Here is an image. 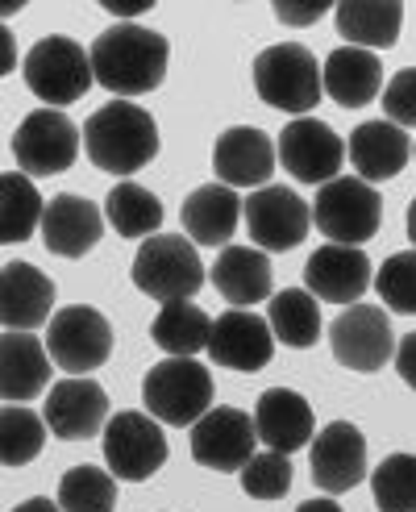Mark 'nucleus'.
<instances>
[{
  "mask_svg": "<svg viewBox=\"0 0 416 512\" xmlns=\"http://www.w3.org/2000/svg\"><path fill=\"white\" fill-rule=\"evenodd\" d=\"M329 13V5H308V9H292V5H275V17L283 25H312Z\"/></svg>",
  "mask_w": 416,
  "mask_h": 512,
  "instance_id": "nucleus-40",
  "label": "nucleus"
},
{
  "mask_svg": "<svg viewBox=\"0 0 416 512\" xmlns=\"http://www.w3.org/2000/svg\"><path fill=\"white\" fill-rule=\"evenodd\" d=\"M267 325H271L275 342L292 346V350H308L321 342V304L304 288L275 292L267 300Z\"/></svg>",
  "mask_w": 416,
  "mask_h": 512,
  "instance_id": "nucleus-30",
  "label": "nucleus"
},
{
  "mask_svg": "<svg viewBox=\"0 0 416 512\" xmlns=\"http://www.w3.org/2000/svg\"><path fill=\"white\" fill-rule=\"evenodd\" d=\"M13 512H59V504H55V500H42V496H34V500H25V504H17Z\"/></svg>",
  "mask_w": 416,
  "mask_h": 512,
  "instance_id": "nucleus-43",
  "label": "nucleus"
},
{
  "mask_svg": "<svg viewBox=\"0 0 416 512\" xmlns=\"http://www.w3.org/2000/svg\"><path fill=\"white\" fill-rule=\"evenodd\" d=\"M59 512H113L117 508V479L104 467H71L59 479Z\"/></svg>",
  "mask_w": 416,
  "mask_h": 512,
  "instance_id": "nucleus-34",
  "label": "nucleus"
},
{
  "mask_svg": "<svg viewBox=\"0 0 416 512\" xmlns=\"http://www.w3.org/2000/svg\"><path fill=\"white\" fill-rule=\"evenodd\" d=\"M337 34L346 46L358 50H387L396 46L400 25H404V5L400 0H342L333 13Z\"/></svg>",
  "mask_w": 416,
  "mask_h": 512,
  "instance_id": "nucleus-28",
  "label": "nucleus"
},
{
  "mask_svg": "<svg viewBox=\"0 0 416 512\" xmlns=\"http://www.w3.org/2000/svg\"><path fill=\"white\" fill-rule=\"evenodd\" d=\"M129 275H134V288L146 292L150 300L179 304V300H192L200 292L204 263H200V250L184 234H154L134 254Z\"/></svg>",
  "mask_w": 416,
  "mask_h": 512,
  "instance_id": "nucleus-5",
  "label": "nucleus"
},
{
  "mask_svg": "<svg viewBox=\"0 0 416 512\" xmlns=\"http://www.w3.org/2000/svg\"><path fill=\"white\" fill-rule=\"evenodd\" d=\"M100 442H104V467H109L113 479H125V483H146L150 475H159V467H167V454H171L163 425L146 413H134V408L113 413Z\"/></svg>",
  "mask_w": 416,
  "mask_h": 512,
  "instance_id": "nucleus-8",
  "label": "nucleus"
},
{
  "mask_svg": "<svg viewBox=\"0 0 416 512\" xmlns=\"http://www.w3.org/2000/svg\"><path fill=\"white\" fill-rule=\"evenodd\" d=\"M275 163L288 171L296 184H317L325 188L329 179H337L346 163V142L337 138L325 121L317 117H296L279 130L275 142Z\"/></svg>",
  "mask_w": 416,
  "mask_h": 512,
  "instance_id": "nucleus-11",
  "label": "nucleus"
},
{
  "mask_svg": "<svg viewBox=\"0 0 416 512\" xmlns=\"http://www.w3.org/2000/svg\"><path fill=\"white\" fill-rule=\"evenodd\" d=\"M213 288L233 304V309H250V304H263L271 300L275 288V275H271V254L254 250V246H225L217 254L213 271Z\"/></svg>",
  "mask_w": 416,
  "mask_h": 512,
  "instance_id": "nucleus-24",
  "label": "nucleus"
},
{
  "mask_svg": "<svg viewBox=\"0 0 416 512\" xmlns=\"http://www.w3.org/2000/svg\"><path fill=\"white\" fill-rule=\"evenodd\" d=\"M308 467H312V483L325 496H342L367 479V438L358 433L354 421H329L325 429L312 433Z\"/></svg>",
  "mask_w": 416,
  "mask_h": 512,
  "instance_id": "nucleus-14",
  "label": "nucleus"
},
{
  "mask_svg": "<svg viewBox=\"0 0 416 512\" xmlns=\"http://www.w3.org/2000/svg\"><path fill=\"white\" fill-rule=\"evenodd\" d=\"M312 225L333 242V246H367L379 225H383V196L362 184L358 175H337L312 200Z\"/></svg>",
  "mask_w": 416,
  "mask_h": 512,
  "instance_id": "nucleus-6",
  "label": "nucleus"
},
{
  "mask_svg": "<svg viewBox=\"0 0 416 512\" xmlns=\"http://www.w3.org/2000/svg\"><path fill=\"white\" fill-rule=\"evenodd\" d=\"M25 88L38 100H46V109H67L75 100H84L92 88V63L88 50L75 38H42L30 46V55L21 63Z\"/></svg>",
  "mask_w": 416,
  "mask_h": 512,
  "instance_id": "nucleus-7",
  "label": "nucleus"
},
{
  "mask_svg": "<svg viewBox=\"0 0 416 512\" xmlns=\"http://www.w3.org/2000/svg\"><path fill=\"white\" fill-rule=\"evenodd\" d=\"M254 92L267 100V105L283 109L296 117H308L321 105V63L308 46L300 42H275L263 55L254 59Z\"/></svg>",
  "mask_w": 416,
  "mask_h": 512,
  "instance_id": "nucleus-4",
  "label": "nucleus"
},
{
  "mask_svg": "<svg viewBox=\"0 0 416 512\" xmlns=\"http://www.w3.org/2000/svg\"><path fill=\"white\" fill-rule=\"evenodd\" d=\"M55 317V284L34 263L0 267V325L13 334H34Z\"/></svg>",
  "mask_w": 416,
  "mask_h": 512,
  "instance_id": "nucleus-21",
  "label": "nucleus"
},
{
  "mask_svg": "<svg viewBox=\"0 0 416 512\" xmlns=\"http://www.w3.org/2000/svg\"><path fill=\"white\" fill-rule=\"evenodd\" d=\"M42 209L46 200L34 179H25L21 171L0 175V246H17L34 238V229L42 225Z\"/></svg>",
  "mask_w": 416,
  "mask_h": 512,
  "instance_id": "nucleus-32",
  "label": "nucleus"
},
{
  "mask_svg": "<svg viewBox=\"0 0 416 512\" xmlns=\"http://www.w3.org/2000/svg\"><path fill=\"white\" fill-rule=\"evenodd\" d=\"M275 354V334L267 317H258L250 309H229L213 321V334H208V358L217 367L254 375L271 363Z\"/></svg>",
  "mask_w": 416,
  "mask_h": 512,
  "instance_id": "nucleus-17",
  "label": "nucleus"
},
{
  "mask_svg": "<svg viewBox=\"0 0 416 512\" xmlns=\"http://www.w3.org/2000/svg\"><path fill=\"white\" fill-rule=\"evenodd\" d=\"M88 63H92V80H100V88H109L117 96H146L167 80L171 46L159 30H146V25H134V21H113L92 42Z\"/></svg>",
  "mask_w": 416,
  "mask_h": 512,
  "instance_id": "nucleus-1",
  "label": "nucleus"
},
{
  "mask_svg": "<svg viewBox=\"0 0 416 512\" xmlns=\"http://www.w3.org/2000/svg\"><path fill=\"white\" fill-rule=\"evenodd\" d=\"M379 512H416V454H387L371 471Z\"/></svg>",
  "mask_w": 416,
  "mask_h": 512,
  "instance_id": "nucleus-35",
  "label": "nucleus"
},
{
  "mask_svg": "<svg viewBox=\"0 0 416 512\" xmlns=\"http://www.w3.org/2000/svg\"><path fill=\"white\" fill-rule=\"evenodd\" d=\"M371 284L383 300L387 313H404V317H416V250H400L392 254L375 275Z\"/></svg>",
  "mask_w": 416,
  "mask_h": 512,
  "instance_id": "nucleus-36",
  "label": "nucleus"
},
{
  "mask_svg": "<svg viewBox=\"0 0 416 512\" xmlns=\"http://www.w3.org/2000/svg\"><path fill=\"white\" fill-rule=\"evenodd\" d=\"M42 421H46V433H55L63 442L96 438L109 425V392L88 375H71L46 392Z\"/></svg>",
  "mask_w": 416,
  "mask_h": 512,
  "instance_id": "nucleus-15",
  "label": "nucleus"
},
{
  "mask_svg": "<svg viewBox=\"0 0 416 512\" xmlns=\"http://www.w3.org/2000/svg\"><path fill=\"white\" fill-rule=\"evenodd\" d=\"M242 221L254 238V250L263 254H283V250H296L308 238V225L312 213L308 204L296 196V188L288 184H267L242 200Z\"/></svg>",
  "mask_w": 416,
  "mask_h": 512,
  "instance_id": "nucleus-12",
  "label": "nucleus"
},
{
  "mask_svg": "<svg viewBox=\"0 0 416 512\" xmlns=\"http://www.w3.org/2000/svg\"><path fill=\"white\" fill-rule=\"evenodd\" d=\"M213 375L200 367L196 358H163L159 367H150L142 379V400L146 417L171 429H192L208 408H213Z\"/></svg>",
  "mask_w": 416,
  "mask_h": 512,
  "instance_id": "nucleus-3",
  "label": "nucleus"
},
{
  "mask_svg": "<svg viewBox=\"0 0 416 512\" xmlns=\"http://www.w3.org/2000/svg\"><path fill=\"white\" fill-rule=\"evenodd\" d=\"M104 221H109L121 238H154L163 225V204L150 188L134 184V179H121V184L104 196Z\"/></svg>",
  "mask_w": 416,
  "mask_h": 512,
  "instance_id": "nucleus-31",
  "label": "nucleus"
},
{
  "mask_svg": "<svg viewBox=\"0 0 416 512\" xmlns=\"http://www.w3.org/2000/svg\"><path fill=\"white\" fill-rule=\"evenodd\" d=\"M254 433L258 442L275 454H296L317 433V413L312 404L292 388H267L254 404Z\"/></svg>",
  "mask_w": 416,
  "mask_h": 512,
  "instance_id": "nucleus-20",
  "label": "nucleus"
},
{
  "mask_svg": "<svg viewBox=\"0 0 416 512\" xmlns=\"http://www.w3.org/2000/svg\"><path fill=\"white\" fill-rule=\"evenodd\" d=\"M408 242H412V250H416V196H412V204H408Z\"/></svg>",
  "mask_w": 416,
  "mask_h": 512,
  "instance_id": "nucleus-44",
  "label": "nucleus"
},
{
  "mask_svg": "<svg viewBox=\"0 0 416 512\" xmlns=\"http://www.w3.org/2000/svg\"><path fill=\"white\" fill-rule=\"evenodd\" d=\"M242 488L254 500H283V496H288V488H292V463H288V454H275V450L254 454L250 463L242 467Z\"/></svg>",
  "mask_w": 416,
  "mask_h": 512,
  "instance_id": "nucleus-37",
  "label": "nucleus"
},
{
  "mask_svg": "<svg viewBox=\"0 0 416 512\" xmlns=\"http://www.w3.org/2000/svg\"><path fill=\"white\" fill-rule=\"evenodd\" d=\"M50 363L46 346L38 342V334H0V400H34L50 388Z\"/></svg>",
  "mask_w": 416,
  "mask_h": 512,
  "instance_id": "nucleus-25",
  "label": "nucleus"
},
{
  "mask_svg": "<svg viewBox=\"0 0 416 512\" xmlns=\"http://www.w3.org/2000/svg\"><path fill=\"white\" fill-rule=\"evenodd\" d=\"M296 512H346L342 504H337L333 496H321V500H304Z\"/></svg>",
  "mask_w": 416,
  "mask_h": 512,
  "instance_id": "nucleus-42",
  "label": "nucleus"
},
{
  "mask_svg": "<svg viewBox=\"0 0 416 512\" xmlns=\"http://www.w3.org/2000/svg\"><path fill=\"white\" fill-rule=\"evenodd\" d=\"M80 155V125L59 109H34L13 134V159L25 179L59 175Z\"/></svg>",
  "mask_w": 416,
  "mask_h": 512,
  "instance_id": "nucleus-10",
  "label": "nucleus"
},
{
  "mask_svg": "<svg viewBox=\"0 0 416 512\" xmlns=\"http://www.w3.org/2000/svg\"><path fill=\"white\" fill-rule=\"evenodd\" d=\"M179 221H184V238L192 246H225L242 221V196L225 184H200L196 192H188Z\"/></svg>",
  "mask_w": 416,
  "mask_h": 512,
  "instance_id": "nucleus-26",
  "label": "nucleus"
},
{
  "mask_svg": "<svg viewBox=\"0 0 416 512\" xmlns=\"http://www.w3.org/2000/svg\"><path fill=\"white\" fill-rule=\"evenodd\" d=\"M258 454L254 417L242 408H208L192 425V458L208 471H242Z\"/></svg>",
  "mask_w": 416,
  "mask_h": 512,
  "instance_id": "nucleus-16",
  "label": "nucleus"
},
{
  "mask_svg": "<svg viewBox=\"0 0 416 512\" xmlns=\"http://www.w3.org/2000/svg\"><path fill=\"white\" fill-rule=\"evenodd\" d=\"M13 13H21V0H9V5H0V17H13Z\"/></svg>",
  "mask_w": 416,
  "mask_h": 512,
  "instance_id": "nucleus-45",
  "label": "nucleus"
},
{
  "mask_svg": "<svg viewBox=\"0 0 416 512\" xmlns=\"http://www.w3.org/2000/svg\"><path fill=\"white\" fill-rule=\"evenodd\" d=\"M321 88L342 109H362L383 92V63H379L375 50L337 46L333 55L321 63Z\"/></svg>",
  "mask_w": 416,
  "mask_h": 512,
  "instance_id": "nucleus-27",
  "label": "nucleus"
},
{
  "mask_svg": "<svg viewBox=\"0 0 416 512\" xmlns=\"http://www.w3.org/2000/svg\"><path fill=\"white\" fill-rule=\"evenodd\" d=\"M412 159H416V146H412Z\"/></svg>",
  "mask_w": 416,
  "mask_h": 512,
  "instance_id": "nucleus-46",
  "label": "nucleus"
},
{
  "mask_svg": "<svg viewBox=\"0 0 416 512\" xmlns=\"http://www.w3.org/2000/svg\"><path fill=\"white\" fill-rule=\"evenodd\" d=\"M17 67V42H13V34L5 30V21H0V80Z\"/></svg>",
  "mask_w": 416,
  "mask_h": 512,
  "instance_id": "nucleus-41",
  "label": "nucleus"
},
{
  "mask_svg": "<svg viewBox=\"0 0 416 512\" xmlns=\"http://www.w3.org/2000/svg\"><path fill=\"white\" fill-rule=\"evenodd\" d=\"M329 346L342 367H350L358 375H375L392 363V354H396L392 317H387V309H379V304H350V309L333 321Z\"/></svg>",
  "mask_w": 416,
  "mask_h": 512,
  "instance_id": "nucleus-13",
  "label": "nucleus"
},
{
  "mask_svg": "<svg viewBox=\"0 0 416 512\" xmlns=\"http://www.w3.org/2000/svg\"><path fill=\"white\" fill-rule=\"evenodd\" d=\"M346 159L354 163L362 184H383V179H396L408 159H412V142L404 130H396L392 121H367L358 125L346 142Z\"/></svg>",
  "mask_w": 416,
  "mask_h": 512,
  "instance_id": "nucleus-23",
  "label": "nucleus"
},
{
  "mask_svg": "<svg viewBox=\"0 0 416 512\" xmlns=\"http://www.w3.org/2000/svg\"><path fill=\"white\" fill-rule=\"evenodd\" d=\"M46 354L50 363L63 367L67 375H88L109 363L113 354V325L104 313L88 309V304H67L50 317L46 325Z\"/></svg>",
  "mask_w": 416,
  "mask_h": 512,
  "instance_id": "nucleus-9",
  "label": "nucleus"
},
{
  "mask_svg": "<svg viewBox=\"0 0 416 512\" xmlns=\"http://www.w3.org/2000/svg\"><path fill=\"white\" fill-rule=\"evenodd\" d=\"M208 334H213V317L192 300L163 304L159 317L150 321V338L167 358H196L208 350Z\"/></svg>",
  "mask_w": 416,
  "mask_h": 512,
  "instance_id": "nucleus-29",
  "label": "nucleus"
},
{
  "mask_svg": "<svg viewBox=\"0 0 416 512\" xmlns=\"http://www.w3.org/2000/svg\"><path fill=\"white\" fill-rule=\"evenodd\" d=\"M371 284V263L358 246H333L325 242L321 250L308 254V267H304V292L312 300H329V304H358L367 296Z\"/></svg>",
  "mask_w": 416,
  "mask_h": 512,
  "instance_id": "nucleus-18",
  "label": "nucleus"
},
{
  "mask_svg": "<svg viewBox=\"0 0 416 512\" xmlns=\"http://www.w3.org/2000/svg\"><path fill=\"white\" fill-rule=\"evenodd\" d=\"M392 363H396V371H400V379L408 383V388L416 392V334H408L400 346H396V354H392Z\"/></svg>",
  "mask_w": 416,
  "mask_h": 512,
  "instance_id": "nucleus-39",
  "label": "nucleus"
},
{
  "mask_svg": "<svg viewBox=\"0 0 416 512\" xmlns=\"http://www.w3.org/2000/svg\"><path fill=\"white\" fill-rule=\"evenodd\" d=\"M46 421L25 404L0 408V467H25L34 463L46 446Z\"/></svg>",
  "mask_w": 416,
  "mask_h": 512,
  "instance_id": "nucleus-33",
  "label": "nucleus"
},
{
  "mask_svg": "<svg viewBox=\"0 0 416 512\" xmlns=\"http://www.w3.org/2000/svg\"><path fill=\"white\" fill-rule=\"evenodd\" d=\"M84 150L92 167L109 175H134L159 155V125L134 100H109L84 121Z\"/></svg>",
  "mask_w": 416,
  "mask_h": 512,
  "instance_id": "nucleus-2",
  "label": "nucleus"
},
{
  "mask_svg": "<svg viewBox=\"0 0 416 512\" xmlns=\"http://www.w3.org/2000/svg\"><path fill=\"white\" fill-rule=\"evenodd\" d=\"M42 242L59 259H84L104 234V213L88 196H55L42 209Z\"/></svg>",
  "mask_w": 416,
  "mask_h": 512,
  "instance_id": "nucleus-22",
  "label": "nucleus"
},
{
  "mask_svg": "<svg viewBox=\"0 0 416 512\" xmlns=\"http://www.w3.org/2000/svg\"><path fill=\"white\" fill-rule=\"evenodd\" d=\"M379 96H383L379 105H383L387 121H392L396 130H416V67L392 75Z\"/></svg>",
  "mask_w": 416,
  "mask_h": 512,
  "instance_id": "nucleus-38",
  "label": "nucleus"
},
{
  "mask_svg": "<svg viewBox=\"0 0 416 512\" xmlns=\"http://www.w3.org/2000/svg\"><path fill=\"white\" fill-rule=\"evenodd\" d=\"M275 146L271 138L258 130V125H233L225 130L213 146V171H217V184L225 188H267L271 184V171H275Z\"/></svg>",
  "mask_w": 416,
  "mask_h": 512,
  "instance_id": "nucleus-19",
  "label": "nucleus"
}]
</instances>
